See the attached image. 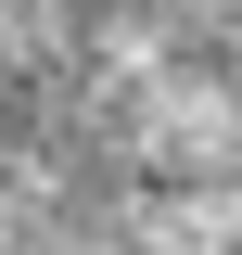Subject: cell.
<instances>
[{
    "label": "cell",
    "instance_id": "obj_1",
    "mask_svg": "<svg viewBox=\"0 0 242 255\" xmlns=\"http://www.w3.org/2000/svg\"><path fill=\"white\" fill-rule=\"evenodd\" d=\"M230 255H242V179H230Z\"/></svg>",
    "mask_w": 242,
    "mask_h": 255
}]
</instances>
